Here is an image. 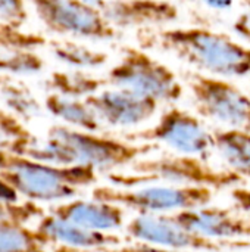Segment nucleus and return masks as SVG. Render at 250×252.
<instances>
[{"mask_svg": "<svg viewBox=\"0 0 250 252\" xmlns=\"http://www.w3.org/2000/svg\"><path fill=\"white\" fill-rule=\"evenodd\" d=\"M156 149V143L130 142L69 126H53L44 140L28 134L6 151L38 162L52 165H87L96 171L112 173L133 165Z\"/></svg>", "mask_w": 250, "mask_h": 252, "instance_id": "obj_1", "label": "nucleus"}, {"mask_svg": "<svg viewBox=\"0 0 250 252\" xmlns=\"http://www.w3.org/2000/svg\"><path fill=\"white\" fill-rule=\"evenodd\" d=\"M159 46L208 75H250V47L205 27H175L158 32Z\"/></svg>", "mask_w": 250, "mask_h": 252, "instance_id": "obj_2", "label": "nucleus"}, {"mask_svg": "<svg viewBox=\"0 0 250 252\" xmlns=\"http://www.w3.org/2000/svg\"><path fill=\"white\" fill-rule=\"evenodd\" d=\"M133 173H109L108 179L118 188H137L139 185L162 182L172 186H203L214 190L234 188L243 177L233 170H218L208 159L194 155H167L139 159L131 165Z\"/></svg>", "mask_w": 250, "mask_h": 252, "instance_id": "obj_3", "label": "nucleus"}, {"mask_svg": "<svg viewBox=\"0 0 250 252\" xmlns=\"http://www.w3.org/2000/svg\"><path fill=\"white\" fill-rule=\"evenodd\" d=\"M0 177L19 195L34 202L69 201L78 188L97 182V171L87 165H52L9 152Z\"/></svg>", "mask_w": 250, "mask_h": 252, "instance_id": "obj_4", "label": "nucleus"}, {"mask_svg": "<svg viewBox=\"0 0 250 252\" xmlns=\"http://www.w3.org/2000/svg\"><path fill=\"white\" fill-rule=\"evenodd\" d=\"M105 78L112 87L130 90L159 103H175L184 94L177 74L139 47H125Z\"/></svg>", "mask_w": 250, "mask_h": 252, "instance_id": "obj_5", "label": "nucleus"}, {"mask_svg": "<svg viewBox=\"0 0 250 252\" xmlns=\"http://www.w3.org/2000/svg\"><path fill=\"white\" fill-rule=\"evenodd\" d=\"M215 190L203 186L155 185L143 188L96 186L91 198L113 202L137 214H174L211 205Z\"/></svg>", "mask_w": 250, "mask_h": 252, "instance_id": "obj_6", "label": "nucleus"}, {"mask_svg": "<svg viewBox=\"0 0 250 252\" xmlns=\"http://www.w3.org/2000/svg\"><path fill=\"white\" fill-rule=\"evenodd\" d=\"M189 87L200 117L250 131V96L227 78L193 72L189 75Z\"/></svg>", "mask_w": 250, "mask_h": 252, "instance_id": "obj_7", "label": "nucleus"}, {"mask_svg": "<svg viewBox=\"0 0 250 252\" xmlns=\"http://www.w3.org/2000/svg\"><path fill=\"white\" fill-rule=\"evenodd\" d=\"M41 21L53 34L106 41L118 35V30L103 12L84 0H28Z\"/></svg>", "mask_w": 250, "mask_h": 252, "instance_id": "obj_8", "label": "nucleus"}, {"mask_svg": "<svg viewBox=\"0 0 250 252\" xmlns=\"http://www.w3.org/2000/svg\"><path fill=\"white\" fill-rule=\"evenodd\" d=\"M125 232L136 242L174 251L225 252L250 247L245 241L222 242L203 238L180 224L172 214H137L127 223Z\"/></svg>", "mask_w": 250, "mask_h": 252, "instance_id": "obj_9", "label": "nucleus"}, {"mask_svg": "<svg viewBox=\"0 0 250 252\" xmlns=\"http://www.w3.org/2000/svg\"><path fill=\"white\" fill-rule=\"evenodd\" d=\"M127 140L162 143L178 154L194 155L203 159L214 149V136L208 131L202 120L175 105L165 109L155 126L128 134Z\"/></svg>", "mask_w": 250, "mask_h": 252, "instance_id": "obj_10", "label": "nucleus"}, {"mask_svg": "<svg viewBox=\"0 0 250 252\" xmlns=\"http://www.w3.org/2000/svg\"><path fill=\"white\" fill-rule=\"evenodd\" d=\"M87 103L99 120L111 127H136L155 117L159 102L124 89H102L88 96Z\"/></svg>", "mask_w": 250, "mask_h": 252, "instance_id": "obj_11", "label": "nucleus"}, {"mask_svg": "<svg viewBox=\"0 0 250 252\" xmlns=\"http://www.w3.org/2000/svg\"><path fill=\"white\" fill-rule=\"evenodd\" d=\"M172 217L189 230L214 241H250L249 217H240L220 207H200L174 213Z\"/></svg>", "mask_w": 250, "mask_h": 252, "instance_id": "obj_12", "label": "nucleus"}, {"mask_svg": "<svg viewBox=\"0 0 250 252\" xmlns=\"http://www.w3.org/2000/svg\"><path fill=\"white\" fill-rule=\"evenodd\" d=\"M37 235L46 245L57 244L71 251H100L122 245V239L113 233L84 229L52 214L41 217L35 227Z\"/></svg>", "mask_w": 250, "mask_h": 252, "instance_id": "obj_13", "label": "nucleus"}, {"mask_svg": "<svg viewBox=\"0 0 250 252\" xmlns=\"http://www.w3.org/2000/svg\"><path fill=\"white\" fill-rule=\"evenodd\" d=\"M102 12L116 30L171 24L180 16L169 0H106Z\"/></svg>", "mask_w": 250, "mask_h": 252, "instance_id": "obj_14", "label": "nucleus"}, {"mask_svg": "<svg viewBox=\"0 0 250 252\" xmlns=\"http://www.w3.org/2000/svg\"><path fill=\"white\" fill-rule=\"evenodd\" d=\"M49 214L71 221L84 229L112 233L125 223V211L113 202L93 199H71L50 208Z\"/></svg>", "mask_w": 250, "mask_h": 252, "instance_id": "obj_15", "label": "nucleus"}, {"mask_svg": "<svg viewBox=\"0 0 250 252\" xmlns=\"http://www.w3.org/2000/svg\"><path fill=\"white\" fill-rule=\"evenodd\" d=\"M44 108L49 114L63 121L65 126L94 133L102 130V121L85 99H74L57 93H49L44 99Z\"/></svg>", "mask_w": 250, "mask_h": 252, "instance_id": "obj_16", "label": "nucleus"}, {"mask_svg": "<svg viewBox=\"0 0 250 252\" xmlns=\"http://www.w3.org/2000/svg\"><path fill=\"white\" fill-rule=\"evenodd\" d=\"M214 149L230 170L250 180V131L237 128L215 130Z\"/></svg>", "mask_w": 250, "mask_h": 252, "instance_id": "obj_17", "label": "nucleus"}, {"mask_svg": "<svg viewBox=\"0 0 250 252\" xmlns=\"http://www.w3.org/2000/svg\"><path fill=\"white\" fill-rule=\"evenodd\" d=\"M105 84H108L106 78L96 77L84 69L55 71L47 78V89L50 93L74 99H87L100 92Z\"/></svg>", "mask_w": 250, "mask_h": 252, "instance_id": "obj_18", "label": "nucleus"}, {"mask_svg": "<svg viewBox=\"0 0 250 252\" xmlns=\"http://www.w3.org/2000/svg\"><path fill=\"white\" fill-rule=\"evenodd\" d=\"M52 53L63 63L74 69H96L103 66L109 55L106 52L91 49L85 44H80L69 40L52 41Z\"/></svg>", "mask_w": 250, "mask_h": 252, "instance_id": "obj_19", "label": "nucleus"}, {"mask_svg": "<svg viewBox=\"0 0 250 252\" xmlns=\"http://www.w3.org/2000/svg\"><path fill=\"white\" fill-rule=\"evenodd\" d=\"M0 252H47L35 230L24 224L0 220Z\"/></svg>", "mask_w": 250, "mask_h": 252, "instance_id": "obj_20", "label": "nucleus"}, {"mask_svg": "<svg viewBox=\"0 0 250 252\" xmlns=\"http://www.w3.org/2000/svg\"><path fill=\"white\" fill-rule=\"evenodd\" d=\"M0 97L7 111L16 115L19 120H32L41 112L38 100L24 86L6 78L0 84Z\"/></svg>", "mask_w": 250, "mask_h": 252, "instance_id": "obj_21", "label": "nucleus"}, {"mask_svg": "<svg viewBox=\"0 0 250 252\" xmlns=\"http://www.w3.org/2000/svg\"><path fill=\"white\" fill-rule=\"evenodd\" d=\"M44 68V61L31 49H0V72L34 75Z\"/></svg>", "mask_w": 250, "mask_h": 252, "instance_id": "obj_22", "label": "nucleus"}, {"mask_svg": "<svg viewBox=\"0 0 250 252\" xmlns=\"http://www.w3.org/2000/svg\"><path fill=\"white\" fill-rule=\"evenodd\" d=\"M47 44V40L38 34L22 32L19 28L0 21V49H37Z\"/></svg>", "mask_w": 250, "mask_h": 252, "instance_id": "obj_23", "label": "nucleus"}, {"mask_svg": "<svg viewBox=\"0 0 250 252\" xmlns=\"http://www.w3.org/2000/svg\"><path fill=\"white\" fill-rule=\"evenodd\" d=\"M43 208H40L34 202H25V204H9V202H1L0 201V220H7L19 224H25L34 219H41L44 217Z\"/></svg>", "mask_w": 250, "mask_h": 252, "instance_id": "obj_24", "label": "nucleus"}, {"mask_svg": "<svg viewBox=\"0 0 250 252\" xmlns=\"http://www.w3.org/2000/svg\"><path fill=\"white\" fill-rule=\"evenodd\" d=\"M31 134L22 124V120H19L16 115H13L10 111L0 108V148L6 149L10 143L27 137Z\"/></svg>", "mask_w": 250, "mask_h": 252, "instance_id": "obj_25", "label": "nucleus"}, {"mask_svg": "<svg viewBox=\"0 0 250 252\" xmlns=\"http://www.w3.org/2000/svg\"><path fill=\"white\" fill-rule=\"evenodd\" d=\"M28 19L25 0H0V21L21 28Z\"/></svg>", "mask_w": 250, "mask_h": 252, "instance_id": "obj_26", "label": "nucleus"}, {"mask_svg": "<svg viewBox=\"0 0 250 252\" xmlns=\"http://www.w3.org/2000/svg\"><path fill=\"white\" fill-rule=\"evenodd\" d=\"M99 252H199V251H174V250H167V248H159L153 247L149 244L143 242H133L127 245H119L113 248H103Z\"/></svg>", "mask_w": 250, "mask_h": 252, "instance_id": "obj_27", "label": "nucleus"}, {"mask_svg": "<svg viewBox=\"0 0 250 252\" xmlns=\"http://www.w3.org/2000/svg\"><path fill=\"white\" fill-rule=\"evenodd\" d=\"M233 31L243 40L250 43V9L242 12L233 22Z\"/></svg>", "mask_w": 250, "mask_h": 252, "instance_id": "obj_28", "label": "nucleus"}, {"mask_svg": "<svg viewBox=\"0 0 250 252\" xmlns=\"http://www.w3.org/2000/svg\"><path fill=\"white\" fill-rule=\"evenodd\" d=\"M19 193L0 177V201L1 202H9V204H16L19 202Z\"/></svg>", "mask_w": 250, "mask_h": 252, "instance_id": "obj_29", "label": "nucleus"}, {"mask_svg": "<svg viewBox=\"0 0 250 252\" xmlns=\"http://www.w3.org/2000/svg\"><path fill=\"white\" fill-rule=\"evenodd\" d=\"M214 9H230L234 0H199Z\"/></svg>", "mask_w": 250, "mask_h": 252, "instance_id": "obj_30", "label": "nucleus"}, {"mask_svg": "<svg viewBox=\"0 0 250 252\" xmlns=\"http://www.w3.org/2000/svg\"><path fill=\"white\" fill-rule=\"evenodd\" d=\"M85 3H88V4H91V6H94V7H97V9H103V6H105V3H106V0H84Z\"/></svg>", "mask_w": 250, "mask_h": 252, "instance_id": "obj_31", "label": "nucleus"}, {"mask_svg": "<svg viewBox=\"0 0 250 252\" xmlns=\"http://www.w3.org/2000/svg\"><path fill=\"white\" fill-rule=\"evenodd\" d=\"M243 6H246L248 9H250V0H243Z\"/></svg>", "mask_w": 250, "mask_h": 252, "instance_id": "obj_32", "label": "nucleus"}, {"mask_svg": "<svg viewBox=\"0 0 250 252\" xmlns=\"http://www.w3.org/2000/svg\"><path fill=\"white\" fill-rule=\"evenodd\" d=\"M4 80H6V77H1V75H0V84H1V83H3Z\"/></svg>", "mask_w": 250, "mask_h": 252, "instance_id": "obj_33", "label": "nucleus"}, {"mask_svg": "<svg viewBox=\"0 0 250 252\" xmlns=\"http://www.w3.org/2000/svg\"><path fill=\"white\" fill-rule=\"evenodd\" d=\"M249 221H250V217H249Z\"/></svg>", "mask_w": 250, "mask_h": 252, "instance_id": "obj_34", "label": "nucleus"}]
</instances>
